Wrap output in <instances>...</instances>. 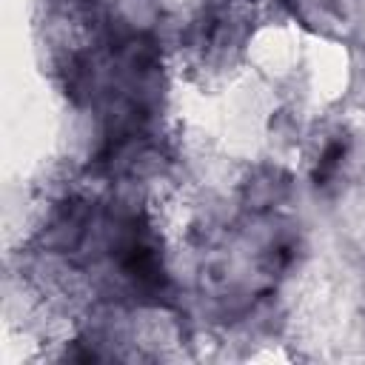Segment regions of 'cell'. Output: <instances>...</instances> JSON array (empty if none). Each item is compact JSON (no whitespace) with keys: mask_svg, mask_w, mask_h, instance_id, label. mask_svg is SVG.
Segmentation results:
<instances>
[{"mask_svg":"<svg viewBox=\"0 0 365 365\" xmlns=\"http://www.w3.org/2000/svg\"><path fill=\"white\" fill-rule=\"evenodd\" d=\"M345 157V145L342 143H331L328 148H325V154L319 157V165H317V171H314V180L317 182H325L336 168H339V160Z\"/></svg>","mask_w":365,"mask_h":365,"instance_id":"1","label":"cell"}]
</instances>
